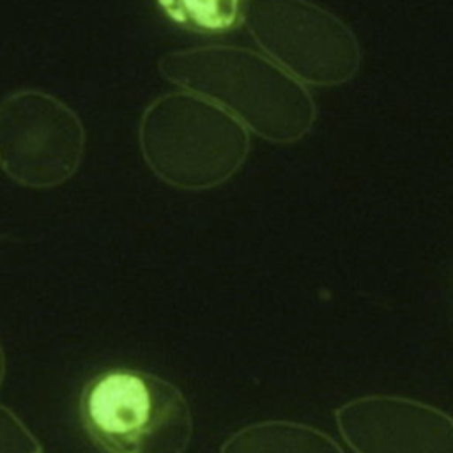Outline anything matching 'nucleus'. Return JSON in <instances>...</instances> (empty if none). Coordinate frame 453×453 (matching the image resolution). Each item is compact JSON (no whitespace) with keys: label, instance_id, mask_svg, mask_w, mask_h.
I'll use <instances>...</instances> for the list:
<instances>
[{"label":"nucleus","instance_id":"obj_1","mask_svg":"<svg viewBox=\"0 0 453 453\" xmlns=\"http://www.w3.org/2000/svg\"><path fill=\"white\" fill-rule=\"evenodd\" d=\"M163 73L269 142H297L313 126L315 104L304 85L253 50L205 46L177 51L165 58Z\"/></svg>","mask_w":453,"mask_h":453},{"label":"nucleus","instance_id":"obj_2","mask_svg":"<svg viewBox=\"0 0 453 453\" xmlns=\"http://www.w3.org/2000/svg\"><path fill=\"white\" fill-rule=\"evenodd\" d=\"M81 426L99 453H184L193 416L182 391L134 368L92 377L80 398Z\"/></svg>","mask_w":453,"mask_h":453},{"label":"nucleus","instance_id":"obj_3","mask_svg":"<svg viewBox=\"0 0 453 453\" xmlns=\"http://www.w3.org/2000/svg\"><path fill=\"white\" fill-rule=\"evenodd\" d=\"M145 142L154 170L184 189L223 184L250 150L246 127L198 94L163 97L147 119Z\"/></svg>","mask_w":453,"mask_h":453},{"label":"nucleus","instance_id":"obj_4","mask_svg":"<svg viewBox=\"0 0 453 453\" xmlns=\"http://www.w3.org/2000/svg\"><path fill=\"white\" fill-rule=\"evenodd\" d=\"M242 23L267 58L299 83L340 85L359 69L352 30L310 0H248Z\"/></svg>","mask_w":453,"mask_h":453},{"label":"nucleus","instance_id":"obj_5","mask_svg":"<svg viewBox=\"0 0 453 453\" xmlns=\"http://www.w3.org/2000/svg\"><path fill=\"white\" fill-rule=\"evenodd\" d=\"M354 453H453V418L405 396L366 395L336 411Z\"/></svg>","mask_w":453,"mask_h":453},{"label":"nucleus","instance_id":"obj_6","mask_svg":"<svg viewBox=\"0 0 453 453\" xmlns=\"http://www.w3.org/2000/svg\"><path fill=\"white\" fill-rule=\"evenodd\" d=\"M219 453H343L326 432L296 421H260L234 432Z\"/></svg>","mask_w":453,"mask_h":453},{"label":"nucleus","instance_id":"obj_7","mask_svg":"<svg viewBox=\"0 0 453 453\" xmlns=\"http://www.w3.org/2000/svg\"><path fill=\"white\" fill-rule=\"evenodd\" d=\"M159 9L177 25L200 34L235 30L248 0H156Z\"/></svg>","mask_w":453,"mask_h":453},{"label":"nucleus","instance_id":"obj_8","mask_svg":"<svg viewBox=\"0 0 453 453\" xmlns=\"http://www.w3.org/2000/svg\"><path fill=\"white\" fill-rule=\"evenodd\" d=\"M0 453H44L27 425L4 405H0Z\"/></svg>","mask_w":453,"mask_h":453},{"label":"nucleus","instance_id":"obj_9","mask_svg":"<svg viewBox=\"0 0 453 453\" xmlns=\"http://www.w3.org/2000/svg\"><path fill=\"white\" fill-rule=\"evenodd\" d=\"M4 375H5V356H4V349L0 345V386H2Z\"/></svg>","mask_w":453,"mask_h":453}]
</instances>
